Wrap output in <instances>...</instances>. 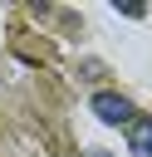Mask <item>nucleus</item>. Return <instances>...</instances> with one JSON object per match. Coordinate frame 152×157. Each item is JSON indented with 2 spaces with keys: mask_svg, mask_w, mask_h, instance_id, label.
Returning a JSON list of instances; mask_svg holds the SVG:
<instances>
[{
  "mask_svg": "<svg viewBox=\"0 0 152 157\" xmlns=\"http://www.w3.org/2000/svg\"><path fill=\"white\" fill-rule=\"evenodd\" d=\"M88 157H113V152H88Z\"/></svg>",
  "mask_w": 152,
  "mask_h": 157,
  "instance_id": "3",
  "label": "nucleus"
},
{
  "mask_svg": "<svg viewBox=\"0 0 152 157\" xmlns=\"http://www.w3.org/2000/svg\"><path fill=\"white\" fill-rule=\"evenodd\" d=\"M88 108L98 113V123H123V128H127V123L137 118V113H132V103H127L123 93H93V103H88Z\"/></svg>",
  "mask_w": 152,
  "mask_h": 157,
  "instance_id": "1",
  "label": "nucleus"
},
{
  "mask_svg": "<svg viewBox=\"0 0 152 157\" xmlns=\"http://www.w3.org/2000/svg\"><path fill=\"white\" fill-rule=\"evenodd\" d=\"M127 152L132 157H152V118H132L127 123Z\"/></svg>",
  "mask_w": 152,
  "mask_h": 157,
  "instance_id": "2",
  "label": "nucleus"
}]
</instances>
